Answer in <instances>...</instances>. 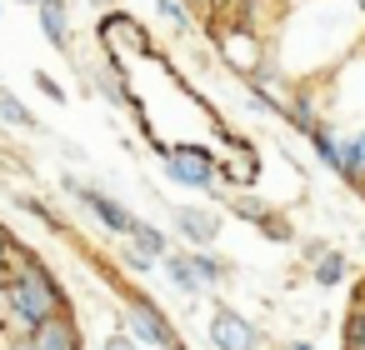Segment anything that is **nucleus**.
<instances>
[{"label": "nucleus", "mask_w": 365, "mask_h": 350, "mask_svg": "<svg viewBox=\"0 0 365 350\" xmlns=\"http://www.w3.org/2000/svg\"><path fill=\"white\" fill-rule=\"evenodd\" d=\"M66 190H71V195H76V200H81V205H86L106 230H110V235H125V230H130V220H135V215H130L115 195H106V190H96V185H81V180H66Z\"/></svg>", "instance_id": "6"}, {"label": "nucleus", "mask_w": 365, "mask_h": 350, "mask_svg": "<svg viewBox=\"0 0 365 350\" xmlns=\"http://www.w3.org/2000/svg\"><path fill=\"white\" fill-rule=\"evenodd\" d=\"M230 210H235V215H245V220H255V225H260V220H265V210H270V205H265V200H255V195H235V200H230Z\"/></svg>", "instance_id": "17"}, {"label": "nucleus", "mask_w": 365, "mask_h": 350, "mask_svg": "<svg viewBox=\"0 0 365 350\" xmlns=\"http://www.w3.org/2000/svg\"><path fill=\"white\" fill-rule=\"evenodd\" d=\"M210 345H215V350H260L265 340H260V325H255V320H245L240 310L220 305V310L210 315Z\"/></svg>", "instance_id": "4"}, {"label": "nucleus", "mask_w": 365, "mask_h": 350, "mask_svg": "<svg viewBox=\"0 0 365 350\" xmlns=\"http://www.w3.org/2000/svg\"><path fill=\"white\" fill-rule=\"evenodd\" d=\"M310 145H315V155H320V165H330V170H340V140L325 130V125H315L310 130Z\"/></svg>", "instance_id": "15"}, {"label": "nucleus", "mask_w": 365, "mask_h": 350, "mask_svg": "<svg viewBox=\"0 0 365 350\" xmlns=\"http://www.w3.org/2000/svg\"><path fill=\"white\" fill-rule=\"evenodd\" d=\"M6 280H11V265H0V285H6Z\"/></svg>", "instance_id": "25"}, {"label": "nucleus", "mask_w": 365, "mask_h": 350, "mask_svg": "<svg viewBox=\"0 0 365 350\" xmlns=\"http://www.w3.org/2000/svg\"><path fill=\"white\" fill-rule=\"evenodd\" d=\"M36 91H41V96H51L56 105L66 101V91H61V86H56V76H46V71H36Z\"/></svg>", "instance_id": "21"}, {"label": "nucleus", "mask_w": 365, "mask_h": 350, "mask_svg": "<svg viewBox=\"0 0 365 350\" xmlns=\"http://www.w3.org/2000/svg\"><path fill=\"white\" fill-rule=\"evenodd\" d=\"M155 155H160V170L185 190H215L220 180V160L205 145H155Z\"/></svg>", "instance_id": "2"}, {"label": "nucleus", "mask_w": 365, "mask_h": 350, "mask_svg": "<svg viewBox=\"0 0 365 350\" xmlns=\"http://www.w3.org/2000/svg\"><path fill=\"white\" fill-rule=\"evenodd\" d=\"M165 350H190V345H180V340H170V345H165Z\"/></svg>", "instance_id": "26"}, {"label": "nucleus", "mask_w": 365, "mask_h": 350, "mask_svg": "<svg viewBox=\"0 0 365 350\" xmlns=\"http://www.w3.org/2000/svg\"><path fill=\"white\" fill-rule=\"evenodd\" d=\"M125 335L135 345H150V350H165L175 340V325L165 320V310L150 300V295H130L125 300Z\"/></svg>", "instance_id": "3"}, {"label": "nucleus", "mask_w": 365, "mask_h": 350, "mask_svg": "<svg viewBox=\"0 0 365 350\" xmlns=\"http://www.w3.org/2000/svg\"><path fill=\"white\" fill-rule=\"evenodd\" d=\"M155 11H160L165 21H175V26H190V16H185V0H155Z\"/></svg>", "instance_id": "20"}, {"label": "nucleus", "mask_w": 365, "mask_h": 350, "mask_svg": "<svg viewBox=\"0 0 365 350\" xmlns=\"http://www.w3.org/2000/svg\"><path fill=\"white\" fill-rule=\"evenodd\" d=\"M120 260H125V270H135V275L155 270V255H145V250H135V245H125V250H120Z\"/></svg>", "instance_id": "19"}, {"label": "nucleus", "mask_w": 365, "mask_h": 350, "mask_svg": "<svg viewBox=\"0 0 365 350\" xmlns=\"http://www.w3.org/2000/svg\"><path fill=\"white\" fill-rule=\"evenodd\" d=\"M21 6H41V0H21Z\"/></svg>", "instance_id": "28"}, {"label": "nucleus", "mask_w": 365, "mask_h": 350, "mask_svg": "<svg viewBox=\"0 0 365 350\" xmlns=\"http://www.w3.org/2000/svg\"><path fill=\"white\" fill-rule=\"evenodd\" d=\"M160 265H165V275H170V285L175 290H185V295H195L200 290V280H195V270H190V255H160Z\"/></svg>", "instance_id": "12"}, {"label": "nucleus", "mask_w": 365, "mask_h": 350, "mask_svg": "<svg viewBox=\"0 0 365 350\" xmlns=\"http://www.w3.org/2000/svg\"><path fill=\"white\" fill-rule=\"evenodd\" d=\"M16 250H21V245L11 240V230H6V225H0V265H11V260H16Z\"/></svg>", "instance_id": "22"}, {"label": "nucleus", "mask_w": 365, "mask_h": 350, "mask_svg": "<svg viewBox=\"0 0 365 350\" xmlns=\"http://www.w3.org/2000/svg\"><path fill=\"white\" fill-rule=\"evenodd\" d=\"M190 270H195V280H200V290L210 285V290H220L225 280H230V260H220L210 245H200L195 255H190Z\"/></svg>", "instance_id": "8"}, {"label": "nucleus", "mask_w": 365, "mask_h": 350, "mask_svg": "<svg viewBox=\"0 0 365 350\" xmlns=\"http://www.w3.org/2000/svg\"><path fill=\"white\" fill-rule=\"evenodd\" d=\"M260 230H265L270 240H280V245H285V240H295V230H290V220H285V215H275V210H265V220H260Z\"/></svg>", "instance_id": "18"}, {"label": "nucleus", "mask_w": 365, "mask_h": 350, "mask_svg": "<svg viewBox=\"0 0 365 350\" xmlns=\"http://www.w3.org/2000/svg\"><path fill=\"white\" fill-rule=\"evenodd\" d=\"M355 300H360V305H365V280H360V295H355Z\"/></svg>", "instance_id": "27"}, {"label": "nucleus", "mask_w": 365, "mask_h": 350, "mask_svg": "<svg viewBox=\"0 0 365 350\" xmlns=\"http://www.w3.org/2000/svg\"><path fill=\"white\" fill-rule=\"evenodd\" d=\"M195 6H200V0H195Z\"/></svg>", "instance_id": "29"}, {"label": "nucleus", "mask_w": 365, "mask_h": 350, "mask_svg": "<svg viewBox=\"0 0 365 350\" xmlns=\"http://www.w3.org/2000/svg\"><path fill=\"white\" fill-rule=\"evenodd\" d=\"M175 235H185V240L200 250V245H215L220 220H215V210H205V205H175Z\"/></svg>", "instance_id": "7"}, {"label": "nucleus", "mask_w": 365, "mask_h": 350, "mask_svg": "<svg viewBox=\"0 0 365 350\" xmlns=\"http://www.w3.org/2000/svg\"><path fill=\"white\" fill-rule=\"evenodd\" d=\"M106 350H140V345H135V340H130V335H125V330H115V335H110V340H106Z\"/></svg>", "instance_id": "23"}, {"label": "nucleus", "mask_w": 365, "mask_h": 350, "mask_svg": "<svg viewBox=\"0 0 365 350\" xmlns=\"http://www.w3.org/2000/svg\"><path fill=\"white\" fill-rule=\"evenodd\" d=\"M275 110H280V115H285V120H290V125H295L300 135H310V130L320 125V120H315V105H310L305 96H295L290 105H275Z\"/></svg>", "instance_id": "13"}, {"label": "nucleus", "mask_w": 365, "mask_h": 350, "mask_svg": "<svg viewBox=\"0 0 365 350\" xmlns=\"http://www.w3.org/2000/svg\"><path fill=\"white\" fill-rule=\"evenodd\" d=\"M340 340H345V350H365V305H360V300H355V310L345 315Z\"/></svg>", "instance_id": "16"}, {"label": "nucleus", "mask_w": 365, "mask_h": 350, "mask_svg": "<svg viewBox=\"0 0 365 350\" xmlns=\"http://www.w3.org/2000/svg\"><path fill=\"white\" fill-rule=\"evenodd\" d=\"M125 240L135 245V250H145V255H165L170 250V240H165V230H155V225H145V220H130V230H125Z\"/></svg>", "instance_id": "11"}, {"label": "nucleus", "mask_w": 365, "mask_h": 350, "mask_svg": "<svg viewBox=\"0 0 365 350\" xmlns=\"http://www.w3.org/2000/svg\"><path fill=\"white\" fill-rule=\"evenodd\" d=\"M41 36L56 46V51H66L71 46V21H66V6H61V0H41Z\"/></svg>", "instance_id": "9"}, {"label": "nucleus", "mask_w": 365, "mask_h": 350, "mask_svg": "<svg viewBox=\"0 0 365 350\" xmlns=\"http://www.w3.org/2000/svg\"><path fill=\"white\" fill-rule=\"evenodd\" d=\"M26 350H86V340H81V325L71 320V310H56L26 330Z\"/></svg>", "instance_id": "5"}, {"label": "nucleus", "mask_w": 365, "mask_h": 350, "mask_svg": "<svg viewBox=\"0 0 365 350\" xmlns=\"http://www.w3.org/2000/svg\"><path fill=\"white\" fill-rule=\"evenodd\" d=\"M0 120H11V125H21V130H36V115L21 105L16 91H0Z\"/></svg>", "instance_id": "14"}, {"label": "nucleus", "mask_w": 365, "mask_h": 350, "mask_svg": "<svg viewBox=\"0 0 365 350\" xmlns=\"http://www.w3.org/2000/svg\"><path fill=\"white\" fill-rule=\"evenodd\" d=\"M285 350H315V345H310V340H290Z\"/></svg>", "instance_id": "24"}, {"label": "nucleus", "mask_w": 365, "mask_h": 350, "mask_svg": "<svg viewBox=\"0 0 365 350\" xmlns=\"http://www.w3.org/2000/svg\"><path fill=\"white\" fill-rule=\"evenodd\" d=\"M310 255H315L310 280H315L320 290H335V285L345 280V255H340V250H320V245H310Z\"/></svg>", "instance_id": "10"}, {"label": "nucleus", "mask_w": 365, "mask_h": 350, "mask_svg": "<svg viewBox=\"0 0 365 350\" xmlns=\"http://www.w3.org/2000/svg\"><path fill=\"white\" fill-rule=\"evenodd\" d=\"M0 295H6V315H11L21 330H31L36 320L66 310V290H61V280L51 275V265H46L41 255H26V250H16V260H11V280L0 285Z\"/></svg>", "instance_id": "1"}]
</instances>
